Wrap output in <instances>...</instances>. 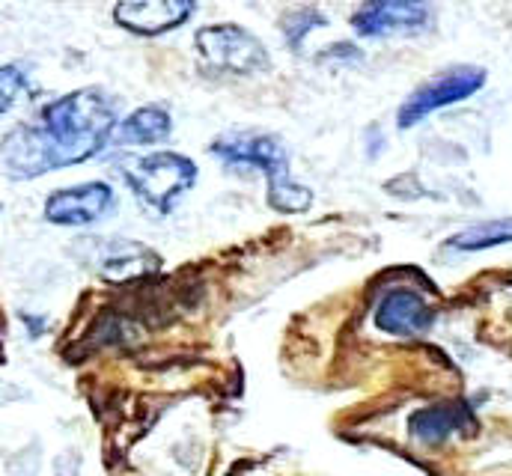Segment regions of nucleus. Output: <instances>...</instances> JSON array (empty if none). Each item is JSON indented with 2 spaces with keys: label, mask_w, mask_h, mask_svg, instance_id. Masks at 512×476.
I'll return each mask as SVG.
<instances>
[{
  "label": "nucleus",
  "mask_w": 512,
  "mask_h": 476,
  "mask_svg": "<svg viewBox=\"0 0 512 476\" xmlns=\"http://www.w3.org/2000/svg\"><path fill=\"white\" fill-rule=\"evenodd\" d=\"M120 125L117 99L84 87L45 105L36 125H18L0 140V161L9 179L27 182L51 170L75 167L111 146Z\"/></svg>",
  "instance_id": "f257e3e1"
},
{
  "label": "nucleus",
  "mask_w": 512,
  "mask_h": 476,
  "mask_svg": "<svg viewBox=\"0 0 512 476\" xmlns=\"http://www.w3.org/2000/svg\"><path fill=\"white\" fill-rule=\"evenodd\" d=\"M209 152L236 170H259L268 182V206L280 215H304L313 206V191L289 173V152L277 134L239 128L221 134Z\"/></svg>",
  "instance_id": "f03ea898"
},
{
  "label": "nucleus",
  "mask_w": 512,
  "mask_h": 476,
  "mask_svg": "<svg viewBox=\"0 0 512 476\" xmlns=\"http://www.w3.org/2000/svg\"><path fill=\"white\" fill-rule=\"evenodd\" d=\"M120 173L140 206L158 218L170 215L197 182V164L179 152H149L140 158H123Z\"/></svg>",
  "instance_id": "7ed1b4c3"
},
{
  "label": "nucleus",
  "mask_w": 512,
  "mask_h": 476,
  "mask_svg": "<svg viewBox=\"0 0 512 476\" xmlns=\"http://www.w3.org/2000/svg\"><path fill=\"white\" fill-rule=\"evenodd\" d=\"M197 51L206 66L233 75H262L271 69L265 42L239 24H212L197 30Z\"/></svg>",
  "instance_id": "20e7f679"
},
{
  "label": "nucleus",
  "mask_w": 512,
  "mask_h": 476,
  "mask_svg": "<svg viewBox=\"0 0 512 476\" xmlns=\"http://www.w3.org/2000/svg\"><path fill=\"white\" fill-rule=\"evenodd\" d=\"M483 84H486V72L477 69V66H456V69H447V72L429 78L423 87H417V90L405 99V105H402L399 114H396V122H399V128H411V125L423 122L429 114H435V111H441V108H450V105H456V102L471 99L477 90H483Z\"/></svg>",
  "instance_id": "39448f33"
},
{
  "label": "nucleus",
  "mask_w": 512,
  "mask_h": 476,
  "mask_svg": "<svg viewBox=\"0 0 512 476\" xmlns=\"http://www.w3.org/2000/svg\"><path fill=\"white\" fill-rule=\"evenodd\" d=\"M117 209V194L108 182H84L60 188L45 200V221L57 227H90Z\"/></svg>",
  "instance_id": "423d86ee"
},
{
  "label": "nucleus",
  "mask_w": 512,
  "mask_h": 476,
  "mask_svg": "<svg viewBox=\"0 0 512 476\" xmlns=\"http://www.w3.org/2000/svg\"><path fill=\"white\" fill-rule=\"evenodd\" d=\"M432 9L426 3H405V0H379L364 3L352 15V27L358 36L384 39V36H414L429 27Z\"/></svg>",
  "instance_id": "0eeeda50"
},
{
  "label": "nucleus",
  "mask_w": 512,
  "mask_h": 476,
  "mask_svg": "<svg viewBox=\"0 0 512 476\" xmlns=\"http://www.w3.org/2000/svg\"><path fill=\"white\" fill-rule=\"evenodd\" d=\"M194 3L182 0H126L114 6V18L137 36H161L182 27L194 15Z\"/></svg>",
  "instance_id": "6e6552de"
},
{
  "label": "nucleus",
  "mask_w": 512,
  "mask_h": 476,
  "mask_svg": "<svg viewBox=\"0 0 512 476\" xmlns=\"http://www.w3.org/2000/svg\"><path fill=\"white\" fill-rule=\"evenodd\" d=\"M376 328L390 337H417L426 334L435 322V310L423 301V295L411 289L384 292L373 313Z\"/></svg>",
  "instance_id": "1a4fd4ad"
},
{
  "label": "nucleus",
  "mask_w": 512,
  "mask_h": 476,
  "mask_svg": "<svg viewBox=\"0 0 512 476\" xmlns=\"http://www.w3.org/2000/svg\"><path fill=\"white\" fill-rule=\"evenodd\" d=\"M173 134V117L161 105H143L120 119L111 143L114 146H155Z\"/></svg>",
  "instance_id": "9d476101"
},
{
  "label": "nucleus",
  "mask_w": 512,
  "mask_h": 476,
  "mask_svg": "<svg viewBox=\"0 0 512 476\" xmlns=\"http://www.w3.org/2000/svg\"><path fill=\"white\" fill-rule=\"evenodd\" d=\"M471 426V411L468 405L462 402H453V405H432V408H420L408 429L411 435L420 441V444H444L447 438H453L456 432L468 429Z\"/></svg>",
  "instance_id": "9b49d317"
},
{
  "label": "nucleus",
  "mask_w": 512,
  "mask_h": 476,
  "mask_svg": "<svg viewBox=\"0 0 512 476\" xmlns=\"http://www.w3.org/2000/svg\"><path fill=\"white\" fill-rule=\"evenodd\" d=\"M512 241V221H489V224H477L471 230H462L459 236L450 238L453 250L462 253H477V250H489L498 244H510Z\"/></svg>",
  "instance_id": "f8f14e48"
},
{
  "label": "nucleus",
  "mask_w": 512,
  "mask_h": 476,
  "mask_svg": "<svg viewBox=\"0 0 512 476\" xmlns=\"http://www.w3.org/2000/svg\"><path fill=\"white\" fill-rule=\"evenodd\" d=\"M328 24V18L316 9V6H295V9H289L283 18H280V30H283V36H286V45L289 48H298L313 30H319V27H325Z\"/></svg>",
  "instance_id": "ddd939ff"
},
{
  "label": "nucleus",
  "mask_w": 512,
  "mask_h": 476,
  "mask_svg": "<svg viewBox=\"0 0 512 476\" xmlns=\"http://www.w3.org/2000/svg\"><path fill=\"white\" fill-rule=\"evenodd\" d=\"M24 90H27V75L18 66H0V117L15 108Z\"/></svg>",
  "instance_id": "4468645a"
},
{
  "label": "nucleus",
  "mask_w": 512,
  "mask_h": 476,
  "mask_svg": "<svg viewBox=\"0 0 512 476\" xmlns=\"http://www.w3.org/2000/svg\"><path fill=\"white\" fill-rule=\"evenodd\" d=\"M322 60H346V63H352V60H361V51H355V45L337 42V45H331V48L322 54Z\"/></svg>",
  "instance_id": "2eb2a0df"
}]
</instances>
